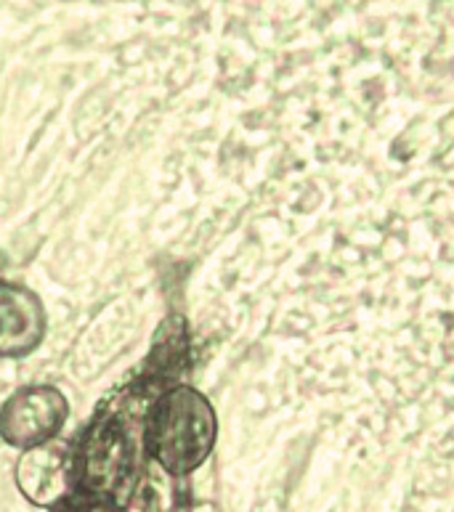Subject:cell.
<instances>
[{"label": "cell", "instance_id": "cell-2", "mask_svg": "<svg viewBox=\"0 0 454 512\" xmlns=\"http://www.w3.org/2000/svg\"><path fill=\"white\" fill-rule=\"evenodd\" d=\"M56 512H125L109 494H96V491H83V494H70L59 499Z\"/></svg>", "mask_w": 454, "mask_h": 512}, {"label": "cell", "instance_id": "cell-1", "mask_svg": "<svg viewBox=\"0 0 454 512\" xmlns=\"http://www.w3.org/2000/svg\"><path fill=\"white\" fill-rule=\"evenodd\" d=\"M216 444V417L197 393L181 390L160 406L149 428V449L168 473H192Z\"/></svg>", "mask_w": 454, "mask_h": 512}]
</instances>
